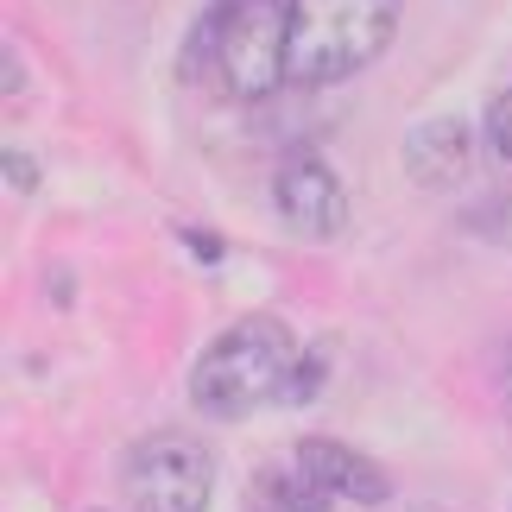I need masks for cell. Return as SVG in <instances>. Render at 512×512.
<instances>
[{
  "label": "cell",
  "mask_w": 512,
  "mask_h": 512,
  "mask_svg": "<svg viewBox=\"0 0 512 512\" xmlns=\"http://www.w3.org/2000/svg\"><path fill=\"white\" fill-rule=\"evenodd\" d=\"M481 146H487V159L512 177V89H500L494 102H487V114H481Z\"/></svg>",
  "instance_id": "9"
},
{
  "label": "cell",
  "mask_w": 512,
  "mask_h": 512,
  "mask_svg": "<svg viewBox=\"0 0 512 512\" xmlns=\"http://www.w3.org/2000/svg\"><path fill=\"white\" fill-rule=\"evenodd\" d=\"M7 190H38V171L26 152H7Z\"/></svg>",
  "instance_id": "10"
},
{
  "label": "cell",
  "mask_w": 512,
  "mask_h": 512,
  "mask_svg": "<svg viewBox=\"0 0 512 512\" xmlns=\"http://www.w3.org/2000/svg\"><path fill=\"white\" fill-rule=\"evenodd\" d=\"M196 45L228 102H266L291 83V0H215Z\"/></svg>",
  "instance_id": "3"
},
{
  "label": "cell",
  "mask_w": 512,
  "mask_h": 512,
  "mask_svg": "<svg viewBox=\"0 0 512 512\" xmlns=\"http://www.w3.org/2000/svg\"><path fill=\"white\" fill-rule=\"evenodd\" d=\"M291 468L317 487V494L329 506H386L392 500V475L373 456H361V449H348L336 437H304L298 449H291Z\"/></svg>",
  "instance_id": "6"
},
{
  "label": "cell",
  "mask_w": 512,
  "mask_h": 512,
  "mask_svg": "<svg viewBox=\"0 0 512 512\" xmlns=\"http://www.w3.org/2000/svg\"><path fill=\"white\" fill-rule=\"evenodd\" d=\"M405 0H291V83L336 89L380 64Z\"/></svg>",
  "instance_id": "2"
},
{
  "label": "cell",
  "mask_w": 512,
  "mask_h": 512,
  "mask_svg": "<svg viewBox=\"0 0 512 512\" xmlns=\"http://www.w3.org/2000/svg\"><path fill=\"white\" fill-rule=\"evenodd\" d=\"M272 209L298 241H336L348 228V190L323 152H285L272 171Z\"/></svg>",
  "instance_id": "5"
},
{
  "label": "cell",
  "mask_w": 512,
  "mask_h": 512,
  "mask_svg": "<svg viewBox=\"0 0 512 512\" xmlns=\"http://www.w3.org/2000/svg\"><path fill=\"white\" fill-rule=\"evenodd\" d=\"M121 494L133 512H209L215 500V456L190 430H152L127 449Z\"/></svg>",
  "instance_id": "4"
},
{
  "label": "cell",
  "mask_w": 512,
  "mask_h": 512,
  "mask_svg": "<svg viewBox=\"0 0 512 512\" xmlns=\"http://www.w3.org/2000/svg\"><path fill=\"white\" fill-rule=\"evenodd\" d=\"M247 512H329V500L298 475V468H272V475H253Z\"/></svg>",
  "instance_id": "8"
},
{
  "label": "cell",
  "mask_w": 512,
  "mask_h": 512,
  "mask_svg": "<svg viewBox=\"0 0 512 512\" xmlns=\"http://www.w3.org/2000/svg\"><path fill=\"white\" fill-rule=\"evenodd\" d=\"M304 348L279 317H241L228 323L190 367V405L203 418H247L260 405H285L291 380H298Z\"/></svg>",
  "instance_id": "1"
},
{
  "label": "cell",
  "mask_w": 512,
  "mask_h": 512,
  "mask_svg": "<svg viewBox=\"0 0 512 512\" xmlns=\"http://www.w3.org/2000/svg\"><path fill=\"white\" fill-rule=\"evenodd\" d=\"M481 152H487L481 133L462 114H430V121L405 133V177L418 190H456V184H468Z\"/></svg>",
  "instance_id": "7"
}]
</instances>
